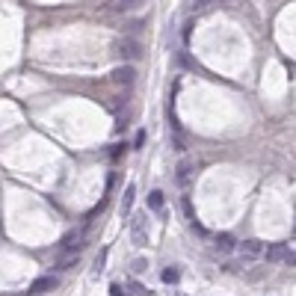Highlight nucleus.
<instances>
[{
  "label": "nucleus",
  "instance_id": "1",
  "mask_svg": "<svg viewBox=\"0 0 296 296\" xmlns=\"http://www.w3.org/2000/svg\"><path fill=\"white\" fill-rule=\"evenodd\" d=\"M130 240H134V246L148 243V213H134L130 216Z\"/></svg>",
  "mask_w": 296,
  "mask_h": 296
},
{
  "label": "nucleus",
  "instance_id": "2",
  "mask_svg": "<svg viewBox=\"0 0 296 296\" xmlns=\"http://www.w3.org/2000/svg\"><path fill=\"white\" fill-rule=\"evenodd\" d=\"M56 284H59L56 276H42V279H36L30 284V296H42V293H48V290H56Z\"/></svg>",
  "mask_w": 296,
  "mask_h": 296
},
{
  "label": "nucleus",
  "instance_id": "3",
  "mask_svg": "<svg viewBox=\"0 0 296 296\" xmlns=\"http://www.w3.org/2000/svg\"><path fill=\"white\" fill-rule=\"evenodd\" d=\"M116 51H119L122 59H137V56L142 53V48H140V42H137V39H122V42L116 45Z\"/></svg>",
  "mask_w": 296,
  "mask_h": 296
},
{
  "label": "nucleus",
  "instance_id": "4",
  "mask_svg": "<svg viewBox=\"0 0 296 296\" xmlns=\"http://www.w3.org/2000/svg\"><path fill=\"white\" fill-rule=\"evenodd\" d=\"M134 80H137V69L134 65H122V69L113 71V83H119V86H134Z\"/></svg>",
  "mask_w": 296,
  "mask_h": 296
},
{
  "label": "nucleus",
  "instance_id": "5",
  "mask_svg": "<svg viewBox=\"0 0 296 296\" xmlns=\"http://www.w3.org/2000/svg\"><path fill=\"white\" fill-rule=\"evenodd\" d=\"M287 252H290L287 243H273V246H267V249H264V258H267L270 264H279V261L287 258Z\"/></svg>",
  "mask_w": 296,
  "mask_h": 296
},
{
  "label": "nucleus",
  "instance_id": "6",
  "mask_svg": "<svg viewBox=\"0 0 296 296\" xmlns=\"http://www.w3.org/2000/svg\"><path fill=\"white\" fill-rule=\"evenodd\" d=\"M264 249L267 246L261 240H246V243H240V255L243 258H258V255H264Z\"/></svg>",
  "mask_w": 296,
  "mask_h": 296
},
{
  "label": "nucleus",
  "instance_id": "7",
  "mask_svg": "<svg viewBox=\"0 0 296 296\" xmlns=\"http://www.w3.org/2000/svg\"><path fill=\"white\" fill-rule=\"evenodd\" d=\"M192 169H195V160L184 157V160L178 163V169H175V172H178V181H181V184H187V181H190V175H192Z\"/></svg>",
  "mask_w": 296,
  "mask_h": 296
},
{
  "label": "nucleus",
  "instance_id": "8",
  "mask_svg": "<svg viewBox=\"0 0 296 296\" xmlns=\"http://www.w3.org/2000/svg\"><path fill=\"white\" fill-rule=\"evenodd\" d=\"M134 195H137V187L127 184V190H124V195H122V216L130 213V208H134Z\"/></svg>",
  "mask_w": 296,
  "mask_h": 296
},
{
  "label": "nucleus",
  "instance_id": "9",
  "mask_svg": "<svg viewBox=\"0 0 296 296\" xmlns=\"http://www.w3.org/2000/svg\"><path fill=\"white\" fill-rule=\"evenodd\" d=\"M80 240H83V228H80V231H71L69 237H65V240H62V246H65V249H80Z\"/></svg>",
  "mask_w": 296,
  "mask_h": 296
},
{
  "label": "nucleus",
  "instance_id": "10",
  "mask_svg": "<svg viewBox=\"0 0 296 296\" xmlns=\"http://www.w3.org/2000/svg\"><path fill=\"white\" fill-rule=\"evenodd\" d=\"M213 246H216V252H231V249H234V237H231V234H219Z\"/></svg>",
  "mask_w": 296,
  "mask_h": 296
},
{
  "label": "nucleus",
  "instance_id": "11",
  "mask_svg": "<svg viewBox=\"0 0 296 296\" xmlns=\"http://www.w3.org/2000/svg\"><path fill=\"white\" fill-rule=\"evenodd\" d=\"M160 279L166 281V284H178V279H181V270H178V267H166Z\"/></svg>",
  "mask_w": 296,
  "mask_h": 296
},
{
  "label": "nucleus",
  "instance_id": "12",
  "mask_svg": "<svg viewBox=\"0 0 296 296\" xmlns=\"http://www.w3.org/2000/svg\"><path fill=\"white\" fill-rule=\"evenodd\" d=\"M145 0H116V9H122V12H134V9H140Z\"/></svg>",
  "mask_w": 296,
  "mask_h": 296
},
{
  "label": "nucleus",
  "instance_id": "13",
  "mask_svg": "<svg viewBox=\"0 0 296 296\" xmlns=\"http://www.w3.org/2000/svg\"><path fill=\"white\" fill-rule=\"evenodd\" d=\"M148 208H151V210H163V192H160V190L148 192Z\"/></svg>",
  "mask_w": 296,
  "mask_h": 296
},
{
  "label": "nucleus",
  "instance_id": "14",
  "mask_svg": "<svg viewBox=\"0 0 296 296\" xmlns=\"http://www.w3.org/2000/svg\"><path fill=\"white\" fill-rule=\"evenodd\" d=\"M127 296H151V290H145L140 281H130V293Z\"/></svg>",
  "mask_w": 296,
  "mask_h": 296
},
{
  "label": "nucleus",
  "instance_id": "15",
  "mask_svg": "<svg viewBox=\"0 0 296 296\" xmlns=\"http://www.w3.org/2000/svg\"><path fill=\"white\" fill-rule=\"evenodd\" d=\"M104 261H107V249H101V252H98V258H95V273H101V270H104Z\"/></svg>",
  "mask_w": 296,
  "mask_h": 296
},
{
  "label": "nucleus",
  "instance_id": "16",
  "mask_svg": "<svg viewBox=\"0 0 296 296\" xmlns=\"http://www.w3.org/2000/svg\"><path fill=\"white\" fill-rule=\"evenodd\" d=\"M145 270H148V261H142V258H137V261H134V273L140 276V273H145Z\"/></svg>",
  "mask_w": 296,
  "mask_h": 296
},
{
  "label": "nucleus",
  "instance_id": "17",
  "mask_svg": "<svg viewBox=\"0 0 296 296\" xmlns=\"http://www.w3.org/2000/svg\"><path fill=\"white\" fill-rule=\"evenodd\" d=\"M110 296H127V293H124L119 284H113V287H110Z\"/></svg>",
  "mask_w": 296,
  "mask_h": 296
},
{
  "label": "nucleus",
  "instance_id": "18",
  "mask_svg": "<svg viewBox=\"0 0 296 296\" xmlns=\"http://www.w3.org/2000/svg\"><path fill=\"white\" fill-rule=\"evenodd\" d=\"M284 264H287V267H296V252H287V258H284Z\"/></svg>",
  "mask_w": 296,
  "mask_h": 296
},
{
  "label": "nucleus",
  "instance_id": "19",
  "mask_svg": "<svg viewBox=\"0 0 296 296\" xmlns=\"http://www.w3.org/2000/svg\"><path fill=\"white\" fill-rule=\"evenodd\" d=\"M142 142H145V130H140V134H137V148H142Z\"/></svg>",
  "mask_w": 296,
  "mask_h": 296
}]
</instances>
